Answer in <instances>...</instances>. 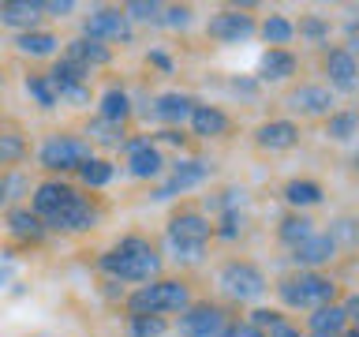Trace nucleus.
<instances>
[{"instance_id":"obj_3","label":"nucleus","mask_w":359,"mask_h":337,"mask_svg":"<svg viewBox=\"0 0 359 337\" xmlns=\"http://www.w3.org/2000/svg\"><path fill=\"white\" fill-rule=\"evenodd\" d=\"M273 289H277L280 311H314L341 300V281L325 274V270H296V274L280 277Z\"/></svg>"},{"instance_id":"obj_41","label":"nucleus","mask_w":359,"mask_h":337,"mask_svg":"<svg viewBox=\"0 0 359 337\" xmlns=\"http://www.w3.org/2000/svg\"><path fill=\"white\" fill-rule=\"evenodd\" d=\"M150 139H154L157 146H176V150H184V146L191 143V135H187L184 128H161V131H154Z\"/></svg>"},{"instance_id":"obj_1","label":"nucleus","mask_w":359,"mask_h":337,"mask_svg":"<svg viewBox=\"0 0 359 337\" xmlns=\"http://www.w3.org/2000/svg\"><path fill=\"white\" fill-rule=\"evenodd\" d=\"M97 270L109 281L139 289V285H146V281L161 277L165 258H161L154 240H146V236H139V232H128V236H120L116 244H109L105 251L97 255Z\"/></svg>"},{"instance_id":"obj_34","label":"nucleus","mask_w":359,"mask_h":337,"mask_svg":"<svg viewBox=\"0 0 359 337\" xmlns=\"http://www.w3.org/2000/svg\"><path fill=\"white\" fill-rule=\"evenodd\" d=\"M22 90H27V98H30L38 109H45V112H53L56 105H60V98H56V86L49 83V75H45V72L22 75Z\"/></svg>"},{"instance_id":"obj_23","label":"nucleus","mask_w":359,"mask_h":337,"mask_svg":"<svg viewBox=\"0 0 359 337\" xmlns=\"http://www.w3.org/2000/svg\"><path fill=\"white\" fill-rule=\"evenodd\" d=\"M8 232H11V240H19V244H41L45 236H49V229H45V221L34 213L30 206H8Z\"/></svg>"},{"instance_id":"obj_27","label":"nucleus","mask_w":359,"mask_h":337,"mask_svg":"<svg viewBox=\"0 0 359 337\" xmlns=\"http://www.w3.org/2000/svg\"><path fill=\"white\" fill-rule=\"evenodd\" d=\"M280 195H285L288 210H299V213H307L311 206H322V199H325V187L318 184V180H311V176H296V180H288V184L280 187Z\"/></svg>"},{"instance_id":"obj_38","label":"nucleus","mask_w":359,"mask_h":337,"mask_svg":"<svg viewBox=\"0 0 359 337\" xmlns=\"http://www.w3.org/2000/svg\"><path fill=\"white\" fill-rule=\"evenodd\" d=\"M247 322H251L255 330H262V333H273V330H280V326H288V315L280 308H255L251 315H247Z\"/></svg>"},{"instance_id":"obj_18","label":"nucleus","mask_w":359,"mask_h":337,"mask_svg":"<svg viewBox=\"0 0 359 337\" xmlns=\"http://www.w3.org/2000/svg\"><path fill=\"white\" fill-rule=\"evenodd\" d=\"M75 191L79 187L67 184V180H60V176H45L41 184H34V191H30V210L45 221V218H53L64 202H72Z\"/></svg>"},{"instance_id":"obj_43","label":"nucleus","mask_w":359,"mask_h":337,"mask_svg":"<svg viewBox=\"0 0 359 337\" xmlns=\"http://www.w3.org/2000/svg\"><path fill=\"white\" fill-rule=\"evenodd\" d=\"M217 337H266V333L255 330V326L247 322V319H229V326H224Z\"/></svg>"},{"instance_id":"obj_19","label":"nucleus","mask_w":359,"mask_h":337,"mask_svg":"<svg viewBox=\"0 0 359 337\" xmlns=\"http://www.w3.org/2000/svg\"><path fill=\"white\" fill-rule=\"evenodd\" d=\"M195 105H198V98H191L187 90H165V94L154 98V109L150 112L165 124V128H184Z\"/></svg>"},{"instance_id":"obj_39","label":"nucleus","mask_w":359,"mask_h":337,"mask_svg":"<svg viewBox=\"0 0 359 337\" xmlns=\"http://www.w3.org/2000/svg\"><path fill=\"white\" fill-rule=\"evenodd\" d=\"M195 22V8L191 4H165L161 8V27L165 30H187Z\"/></svg>"},{"instance_id":"obj_24","label":"nucleus","mask_w":359,"mask_h":337,"mask_svg":"<svg viewBox=\"0 0 359 337\" xmlns=\"http://www.w3.org/2000/svg\"><path fill=\"white\" fill-rule=\"evenodd\" d=\"M344 330H352V322H348L341 300L307 311V337H341Z\"/></svg>"},{"instance_id":"obj_12","label":"nucleus","mask_w":359,"mask_h":337,"mask_svg":"<svg viewBox=\"0 0 359 337\" xmlns=\"http://www.w3.org/2000/svg\"><path fill=\"white\" fill-rule=\"evenodd\" d=\"M285 109L299 120H325L337 109V94L325 83H296L285 94Z\"/></svg>"},{"instance_id":"obj_35","label":"nucleus","mask_w":359,"mask_h":337,"mask_svg":"<svg viewBox=\"0 0 359 337\" xmlns=\"http://www.w3.org/2000/svg\"><path fill=\"white\" fill-rule=\"evenodd\" d=\"M161 8L157 0H128L123 4V15H128V22L135 27V22H150V27H161Z\"/></svg>"},{"instance_id":"obj_33","label":"nucleus","mask_w":359,"mask_h":337,"mask_svg":"<svg viewBox=\"0 0 359 337\" xmlns=\"http://www.w3.org/2000/svg\"><path fill=\"white\" fill-rule=\"evenodd\" d=\"M359 135V112L355 109H333L330 117H325V139L330 143H352Z\"/></svg>"},{"instance_id":"obj_28","label":"nucleus","mask_w":359,"mask_h":337,"mask_svg":"<svg viewBox=\"0 0 359 337\" xmlns=\"http://www.w3.org/2000/svg\"><path fill=\"white\" fill-rule=\"evenodd\" d=\"M258 34H262L266 49H288L296 41V19L280 15V11H269V15L258 22Z\"/></svg>"},{"instance_id":"obj_29","label":"nucleus","mask_w":359,"mask_h":337,"mask_svg":"<svg viewBox=\"0 0 359 337\" xmlns=\"http://www.w3.org/2000/svg\"><path fill=\"white\" fill-rule=\"evenodd\" d=\"M311 232H318V221H314L311 218V213H299V210H288L285 213V218H280L277 221V240L280 244H285L288 247V251H292V247H296V244H303V240H307V236Z\"/></svg>"},{"instance_id":"obj_9","label":"nucleus","mask_w":359,"mask_h":337,"mask_svg":"<svg viewBox=\"0 0 359 337\" xmlns=\"http://www.w3.org/2000/svg\"><path fill=\"white\" fill-rule=\"evenodd\" d=\"M229 308L217 300H191V308L176 315V333L180 337H217L229 326Z\"/></svg>"},{"instance_id":"obj_46","label":"nucleus","mask_w":359,"mask_h":337,"mask_svg":"<svg viewBox=\"0 0 359 337\" xmlns=\"http://www.w3.org/2000/svg\"><path fill=\"white\" fill-rule=\"evenodd\" d=\"M266 337H307V333H303L299 326H292V322H288V326H280V330H273V333H266Z\"/></svg>"},{"instance_id":"obj_2","label":"nucleus","mask_w":359,"mask_h":337,"mask_svg":"<svg viewBox=\"0 0 359 337\" xmlns=\"http://www.w3.org/2000/svg\"><path fill=\"white\" fill-rule=\"evenodd\" d=\"M213 240V218H206L195 206H180L165 221V247L180 266H195L206 258V247Z\"/></svg>"},{"instance_id":"obj_30","label":"nucleus","mask_w":359,"mask_h":337,"mask_svg":"<svg viewBox=\"0 0 359 337\" xmlns=\"http://www.w3.org/2000/svg\"><path fill=\"white\" fill-rule=\"evenodd\" d=\"M83 139H86L90 146H105V150H123V143H128V128H123V124H109V120L94 117V120L86 124Z\"/></svg>"},{"instance_id":"obj_26","label":"nucleus","mask_w":359,"mask_h":337,"mask_svg":"<svg viewBox=\"0 0 359 337\" xmlns=\"http://www.w3.org/2000/svg\"><path fill=\"white\" fill-rule=\"evenodd\" d=\"M131 112H135V105H131L128 86L109 83L105 90H101V98H97V117H101V120H109V124H123V128H128Z\"/></svg>"},{"instance_id":"obj_20","label":"nucleus","mask_w":359,"mask_h":337,"mask_svg":"<svg viewBox=\"0 0 359 337\" xmlns=\"http://www.w3.org/2000/svg\"><path fill=\"white\" fill-rule=\"evenodd\" d=\"M41 0H4L0 4V27L27 34V30H41Z\"/></svg>"},{"instance_id":"obj_36","label":"nucleus","mask_w":359,"mask_h":337,"mask_svg":"<svg viewBox=\"0 0 359 337\" xmlns=\"http://www.w3.org/2000/svg\"><path fill=\"white\" fill-rule=\"evenodd\" d=\"M168 319L161 315H131L128 319V337H165Z\"/></svg>"},{"instance_id":"obj_6","label":"nucleus","mask_w":359,"mask_h":337,"mask_svg":"<svg viewBox=\"0 0 359 337\" xmlns=\"http://www.w3.org/2000/svg\"><path fill=\"white\" fill-rule=\"evenodd\" d=\"M217 285L232 303H258L269 292V277L251 258H224L217 270Z\"/></svg>"},{"instance_id":"obj_10","label":"nucleus","mask_w":359,"mask_h":337,"mask_svg":"<svg viewBox=\"0 0 359 337\" xmlns=\"http://www.w3.org/2000/svg\"><path fill=\"white\" fill-rule=\"evenodd\" d=\"M83 38L112 49V45H131L135 27L123 15V8H90V15H83Z\"/></svg>"},{"instance_id":"obj_17","label":"nucleus","mask_w":359,"mask_h":337,"mask_svg":"<svg viewBox=\"0 0 359 337\" xmlns=\"http://www.w3.org/2000/svg\"><path fill=\"white\" fill-rule=\"evenodd\" d=\"M337 240L325 229H318V232H311L303 244H296L292 247V263H296V270H322V266H330L333 258H337Z\"/></svg>"},{"instance_id":"obj_40","label":"nucleus","mask_w":359,"mask_h":337,"mask_svg":"<svg viewBox=\"0 0 359 337\" xmlns=\"http://www.w3.org/2000/svg\"><path fill=\"white\" fill-rule=\"evenodd\" d=\"M22 191H30V184L19 173H0V206H8L11 199H22Z\"/></svg>"},{"instance_id":"obj_14","label":"nucleus","mask_w":359,"mask_h":337,"mask_svg":"<svg viewBox=\"0 0 359 337\" xmlns=\"http://www.w3.org/2000/svg\"><path fill=\"white\" fill-rule=\"evenodd\" d=\"M255 34H258V22H255V15H247V8L213 11L206 22V38H213L217 45H240L247 38H255Z\"/></svg>"},{"instance_id":"obj_32","label":"nucleus","mask_w":359,"mask_h":337,"mask_svg":"<svg viewBox=\"0 0 359 337\" xmlns=\"http://www.w3.org/2000/svg\"><path fill=\"white\" fill-rule=\"evenodd\" d=\"M30 157V143L19 131L0 128V173H15V168Z\"/></svg>"},{"instance_id":"obj_21","label":"nucleus","mask_w":359,"mask_h":337,"mask_svg":"<svg viewBox=\"0 0 359 337\" xmlns=\"http://www.w3.org/2000/svg\"><path fill=\"white\" fill-rule=\"evenodd\" d=\"M299 72V56L292 49H266L258 56V83H288Z\"/></svg>"},{"instance_id":"obj_16","label":"nucleus","mask_w":359,"mask_h":337,"mask_svg":"<svg viewBox=\"0 0 359 337\" xmlns=\"http://www.w3.org/2000/svg\"><path fill=\"white\" fill-rule=\"evenodd\" d=\"M187 131L202 143H217V139H229L232 135V117L224 112L221 105H210V101H198L187 117Z\"/></svg>"},{"instance_id":"obj_42","label":"nucleus","mask_w":359,"mask_h":337,"mask_svg":"<svg viewBox=\"0 0 359 337\" xmlns=\"http://www.w3.org/2000/svg\"><path fill=\"white\" fill-rule=\"evenodd\" d=\"M60 105H72V109H86L90 105V83L86 86H72V90H60Z\"/></svg>"},{"instance_id":"obj_7","label":"nucleus","mask_w":359,"mask_h":337,"mask_svg":"<svg viewBox=\"0 0 359 337\" xmlns=\"http://www.w3.org/2000/svg\"><path fill=\"white\" fill-rule=\"evenodd\" d=\"M101 218H105V206H101L97 195H86L83 187L72 195V202H64L53 218H45V229L49 232H60V236H79V232H90L97 229Z\"/></svg>"},{"instance_id":"obj_22","label":"nucleus","mask_w":359,"mask_h":337,"mask_svg":"<svg viewBox=\"0 0 359 337\" xmlns=\"http://www.w3.org/2000/svg\"><path fill=\"white\" fill-rule=\"evenodd\" d=\"M64 56L72 64H79V67H86L90 75L97 72V67H109L112 64V49L109 45H101V41H90V38H72V41H64Z\"/></svg>"},{"instance_id":"obj_5","label":"nucleus","mask_w":359,"mask_h":337,"mask_svg":"<svg viewBox=\"0 0 359 337\" xmlns=\"http://www.w3.org/2000/svg\"><path fill=\"white\" fill-rule=\"evenodd\" d=\"M90 157H94V146L75 131H53V135H45V143L38 146V165L49 176H60V180L67 173H79V165L90 161Z\"/></svg>"},{"instance_id":"obj_47","label":"nucleus","mask_w":359,"mask_h":337,"mask_svg":"<svg viewBox=\"0 0 359 337\" xmlns=\"http://www.w3.org/2000/svg\"><path fill=\"white\" fill-rule=\"evenodd\" d=\"M11 281V270H0V285H8Z\"/></svg>"},{"instance_id":"obj_44","label":"nucleus","mask_w":359,"mask_h":337,"mask_svg":"<svg viewBox=\"0 0 359 337\" xmlns=\"http://www.w3.org/2000/svg\"><path fill=\"white\" fill-rule=\"evenodd\" d=\"M79 4L75 0H41V15H53V19H67Z\"/></svg>"},{"instance_id":"obj_48","label":"nucleus","mask_w":359,"mask_h":337,"mask_svg":"<svg viewBox=\"0 0 359 337\" xmlns=\"http://www.w3.org/2000/svg\"><path fill=\"white\" fill-rule=\"evenodd\" d=\"M0 86H4V67H0Z\"/></svg>"},{"instance_id":"obj_4","label":"nucleus","mask_w":359,"mask_h":337,"mask_svg":"<svg viewBox=\"0 0 359 337\" xmlns=\"http://www.w3.org/2000/svg\"><path fill=\"white\" fill-rule=\"evenodd\" d=\"M191 300H195V292H191L184 277H154L123 296V311H128V319L131 315H161V319H168V315H180L184 308H191Z\"/></svg>"},{"instance_id":"obj_11","label":"nucleus","mask_w":359,"mask_h":337,"mask_svg":"<svg viewBox=\"0 0 359 337\" xmlns=\"http://www.w3.org/2000/svg\"><path fill=\"white\" fill-rule=\"evenodd\" d=\"M123 161H128V176L135 180H161L165 168H168V157L165 150L157 146L150 135H128V143H123Z\"/></svg>"},{"instance_id":"obj_8","label":"nucleus","mask_w":359,"mask_h":337,"mask_svg":"<svg viewBox=\"0 0 359 337\" xmlns=\"http://www.w3.org/2000/svg\"><path fill=\"white\" fill-rule=\"evenodd\" d=\"M168 180L165 184H157L154 187V202H168V199H176V195H184V191H195L202 187L210 180L213 173V165L206 161V157H176V161H168Z\"/></svg>"},{"instance_id":"obj_15","label":"nucleus","mask_w":359,"mask_h":337,"mask_svg":"<svg viewBox=\"0 0 359 337\" xmlns=\"http://www.w3.org/2000/svg\"><path fill=\"white\" fill-rule=\"evenodd\" d=\"M255 146L262 154H288L296 150L299 139H303V128L299 120H288V117H273V120H262L258 128L251 131Z\"/></svg>"},{"instance_id":"obj_31","label":"nucleus","mask_w":359,"mask_h":337,"mask_svg":"<svg viewBox=\"0 0 359 337\" xmlns=\"http://www.w3.org/2000/svg\"><path fill=\"white\" fill-rule=\"evenodd\" d=\"M79 184L90 187V191H101V187H109L112 184V176H116V161H109V157H90V161L79 165Z\"/></svg>"},{"instance_id":"obj_13","label":"nucleus","mask_w":359,"mask_h":337,"mask_svg":"<svg viewBox=\"0 0 359 337\" xmlns=\"http://www.w3.org/2000/svg\"><path fill=\"white\" fill-rule=\"evenodd\" d=\"M322 75L333 94H355L359 86V60L352 45H325L322 49Z\"/></svg>"},{"instance_id":"obj_45","label":"nucleus","mask_w":359,"mask_h":337,"mask_svg":"<svg viewBox=\"0 0 359 337\" xmlns=\"http://www.w3.org/2000/svg\"><path fill=\"white\" fill-rule=\"evenodd\" d=\"M146 64H150V67H157V72H161V75H172V56H168V53H161V49H150V53H146Z\"/></svg>"},{"instance_id":"obj_37","label":"nucleus","mask_w":359,"mask_h":337,"mask_svg":"<svg viewBox=\"0 0 359 337\" xmlns=\"http://www.w3.org/2000/svg\"><path fill=\"white\" fill-rule=\"evenodd\" d=\"M330 19H322V15H303L299 22H296V38H303V41H311V45H325L330 41Z\"/></svg>"},{"instance_id":"obj_25","label":"nucleus","mask_w":359,"mask_h":337,"mask_svg":"<svg viewBox=\"0 0 359 337\" xmlns=\"http://www.w3.org/2000/svg\"><path fill=\"white\" fill-rule=\"evenodd\" d=\"M15 53L22 56H30V60H56V53H60V34H53V30H27V34H15Z\"/></svg>"}]
</instances>
